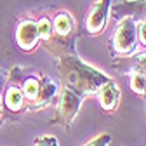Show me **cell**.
Masks as SVG:
<instances>
[{"label": "cell", "mask_w": 146, "mask_h": 146, "mask_svg": "<svg viewBox=\"0 0 146 146\" xmlns=\"http://www.w3.org/2000/svg\"><path fill=\"white\" fill-rule=\"evenodd\" d=\"M11 82H16L21 87L26 110H42L49 106L54 99H58V85L49 77L38 71H30L21 66H14L9 71Z\"/></svg>", "instance_id": "7a4b0ae2"}, {"label": "cell", "mask_w": 146, "mask_h": 146, "mask_svg": "<svg viewBox=\"0 0 146 146\" xmlns=\"http://www.w3.org/2000/svg\"><path fill=\"white\" fill-rule=\"evenodd\" d=\"M132 71H137V73H141V75L146 77V52L134 56V59H132Z\"/></svg>", "instance_id": "4fadbf2b"}, {"label": "cell", "mask_w": 146, "mask_h": 146, "mask_svg": "<svg viewBox=\"0 0 146 146\" xmlns=\"http://www.w3.org/2000/svg\"><path fill=\"white\" fill-rule=\"evenodd\" d=\"M129 87L139 98H146V77L144 75H141L137 71H132L131 78H129Z\"/></svg>", "instance_id": "8fae6325"}, {"label": "cell", "mask_w": 146, "mask_h": 146, "mask_svg": "<svg viewBox=\"0 0 146 146\" xmlns=\"http://www.w3.org/2000/svg\"><path fill=\"white\" fill-rule=\"evenodd\" d=\"M56 68L63 87L77 94L80 99L96 96L99 87L110 80V77H106L104 73L92 68L90 64L84 63L77 54L56 59Z\"/></svg>", "instance_id": "6da1fadb"}, {"label": "cell", "mask_w": 146, "mask_h": 146, "mask_svg": "<svg viewBox=\"0 0 146 146\" xmlns=\"http://www.w3.org/2000/svg\"><path fill=\"white\" fill-rule=\"evenodd\" d=\"M110 12L118 21L122 17H132L136 23H146V0H118L111 4Z\"/></svg>", "instance_id": "52a82bcc"}, {"label": "cell", "mask_w": 146, "mask_h": 146, "mask_svg": "<svg viewBox=\"0 0 146 146\" xmlns=\"http://www.w3.org/2000/svg\"><path fill=\"white\" fill-rule=\"evenodd\" d=\"M36 28H38V38L40 44H44L45 40H49V36L52 33V25H50V17L42 16L38 21H36Z\"/></svg>", "instance_id": "7c38bea8"}, {"label": "cell", "mask_w": 146, "mask_h": 146, "mask_svg": "<svg viewBox=\"0 0 146 146\" xmlns=\"http://www.w3.org/2000/svg\"><path fill=\"white\" fill-rule=\"evenodd\" d=\"M110 143H111V136H110L108 132H104V134L96 136L94 139L87 141L84 146H110Z\"/></svg>", "instance_id": "5bb4252c"}, {"label": "cell", "mask_w": 146, "mask_h": 146, "mask_svg": "<svg viewBox=\"0 0 146 146\" xmlns=\"http://www.w3.org/2000/svg\"><path fill=\"white\" fill-rule=\"evenodd\" d=\"M16 44L25 52H31V50L36 49V45L40 44L36 21L23 19V21L17 23V28H16Z\"/></svg>", "instance_id": "ba28073f"}, {"label": "cell", "mask_w": 146, "mask_h": 146, "mask_svg": "<svg viewBox=\"0 0 146 146\" xmlns=\"http://www.w3.org/2000/svg\"><path fill=\"white\" fill-rule=\"evenodd\" d=\"M2 120H4V104L0 101V123H2Z\"/></svg>", "instance_id": "e0dca14e"}, {"label": "cell", "mask_w": 146, "mask_h": 146, "mask_svg": "<svg viewBox=\"0 0 146 146\" xmlns=\"http://www.w3.org/2000/svg\"><path fill=\"white\" fill-rule=\"evenodd\" d=\"M2 84H4V80H2V75H0V87H2Z\"/></svg>", "instance_id": "ac0fdd59"}, {"label": "cell", "mask_w": 146, "mask_h": 146, "mask_svg": "<svg viewBox=\"0 0 146 146\" xmlns=\"http://www.w3.org/2000/svg\"><path fill=\"white\" fill-rule=\"evenodd\" d=\"M2 104L5 106V110L12 115H19L26 110V103H25V96L21 87L16 82L7 80V85L4 87V98H2Z\"/></svg>", "instance_id": "30bf717a"}, {"label": "cell", "mask_w": 146, "mask_h": 146, "mask_svg": "<svg viewBox=\"0 0 146 146\" xmlns=\"http://www.w3.org/2000/svg\"><path fill=\"white\" fill-rule=\"evenodd\" d=\"M33 146H59V143L54 136H40L33 141Z\"/></svg>", "instance_id": "9a60e30c"}, {"label": "cell", "mask_w": 146, "mask_h": 146, "mask_svg": "<svg viewBox=\"0 0 146 146\" xmlns=\"http://www.w3.org/2000/svg\"><path fill=\"white\" fill-rule=\"evenodd\" d=\"M50 25H52V33L49 36V40L42 44L44 49L52 54L54 59L75 56L78 30L73 16L68 11H58L50 17Z\"/></svg>", "instance_id": "3957f363"}, {"label": "cell", "mask_w": 146, "mask_h": 146, "mask_svg": "<svg viewBox=\"0 0 146 146\" xmlns=\"http://www.w3.org/2000/svg\"><path fill=\"white\" fill-rule=\"evenodd\" d=\"M136 33H137V44H141L143 47H146V23H137V28H136Z\"/></svg>", "instance_id": "2e32d148"}, {"label": "cell", "mask_w": 146, "mask_h": 146, "mask_svg": "<svg viewBox=\"0 0 146 146\" xmlns=\"http://www.w3.org/2000/svg\"><path fill=\"white\" fill-rule=\"evenodd\" d=\"M96 96H98V101H99V104L103 108V111L108 113V115H113L117 111L118 104H120L122 92H120V87L117 85V82L110 78L106 84H103L99 87V90L96 92Z\"/></svg>", "instance_id": "9c48e42d"}, {"label": "cell", "mask_w": 146, "mask_h": 146, "mask_svg": "<svg viewBox=\"0 0 146 146\" xmlns=\"http://www.w3.org/2000/svg\"><path fill=\"white\" fill-rule=\"evenodd\" d=\"M110 7L111 0H96L89 7L87 17H85V31L92 36H98L104 31L108 17H110Z\"/></svg>", "instance_id": "8992f818"}, {"label": "cell", "mask_w": 146, "mask_h": 146, "mask_svg": "<svg viewBox=\"0 0 146 146\" xmlns=\"http://www.w3.org/2000/svg\"><path fill=\"white\" fill-rule=\"evenodd\" d=\"M82 101L84 99H80L77 94H73L71 90L61 87V90L58 92V99H56V115L52 118V123L70 129L82 106Z\"/></svg>", "instance_id": "5b68a950"}, {"label": "cell", "mask_w": 146, "mask_h": 146, "mask_svg": "<svg viewBox=\"0 0 146 146\" xmlns=\"http://www.w3.org/2000/svg\"><path fill=\"white\" fill-rule=\"evenodd\" d=\"M137 23L132 17H122L110 40V54L113 59H127L137 49Z\"/></svg>", "instance_id": "277c9868"}]
</instances>
